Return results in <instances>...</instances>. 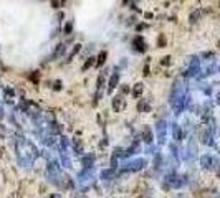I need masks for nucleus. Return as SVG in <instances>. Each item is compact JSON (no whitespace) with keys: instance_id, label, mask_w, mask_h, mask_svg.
I'll return each instance as SVG.
<instances>
[{"instance_id":"f257e3e1","label":"nucleus","mask_w":220,"mask_h":198,"mask_svg":"<svg viewBox=\"0 0 220 198\" xmlns=\"http://www.w3.org/2000/svg\"><path fill=\"white\" fill-rule=\"evenodd\" d=\"M104 60H106V51H103L101 55H99V58H98V66H101Z\"/></svg>"},{"instance_id":"f03ea898","label":"nucleus","mask_w":220,"mask_h":198,"mask_svg":"<svg viewBox=\"0 0 220 198\" xmlns=\"http://www.w3.org/2000/svg\"><path fill=\"white\" fill-rule=\"evenodd\" d=\"M116 81H118V74H114V76L111 78V83H109V89H113V88L116 86Z\"/></svg>"},{"instance_id":"7ed1b4c3","label":"nucleus","mask_w":220,"mask_h":198,"mask_svg":"<svg viewBox=\"0 0 220 198\" xmlns=\"http://www.w3.org/2000/svg\"><path fill=\"white\" fill-rule=\"evenodd\" d=\"M93 60H94V58H91V60H89V61H88V63H86V65H85V66H83V69H88V68H89V66H91V65H93V63H94V61H93Z\"/></svg>"},{"instance_id":"20e7f679","label":"nucleus","mask_w":220,"mask_h":198,"mask_svg":"<svg viewBox=\"0 0 220 198\" xmlns=\"http://www.w3.org/2000/svg\"><path fill=\"white\" fill-rule=\"evenodd\" d=\"M141 86H142V84H138V88L134 89V94H136V96H138L139 92H141Z\"/></svg>"},{"instance_id":"39448f33","label":"nucleus","mask_w":220,"mask_h":198,"mask_svg":"<svg viewBox=\"0 0 220 198\" xmlns=\"http://www.w3.org/2000/svg\"><path fill=\"white\" fill-rule=\"evenodd\" d=\"M51 2H53V5H55V8H58V5H60V2H58V0H51Z\"/></svg>"}]
</instances>
